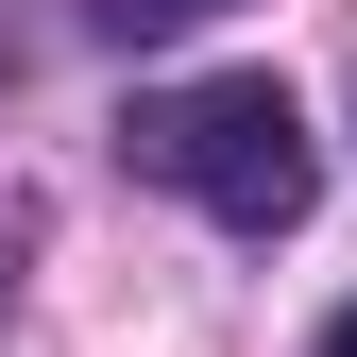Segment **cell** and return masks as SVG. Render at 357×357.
<instances>
[{"label":"cell","mask_w":357,"mask_h":357,"mask_svg":"<svg viewBox=\"0 0 357 357\" xmlns=\"http://www.w3.org/2000/svg\"><path fill=\"white\" fill-rule=\"evenodd\" d=\"M102 17H119V34H170V17H204V0H102Z\"/></svg>","instance_id":"obj_2"},{"label":"cell","mask_w":357,"mask_h":357,"mask_svg":"<svg viewBox=\"0 0 357 357\" xmlns=\"http://www.w3.org/2000/svg\"><path fill=\"white\" fill-rule=\"evenodd\" d=\"M119 153H137L153 188H188L204 221H238V238H289V221L324 204L306 102H289L273 68H204V85H153V102L119 119Z\"/></svg>","instance_id":"obj_1"},{"label":"cell","mask_w":357,"mask_h":357,"mask_svg":"<svg viewBox=\"0 0 357 357\" xmlns=\"http://www.w3.org/2000/svg\"><path fill=\"white\" fill-rule=\"evenodd\" d=\"M324 357H357V306H340V324H324Z\"/></svg>","instance_id":"obj_3"}]
</instances>
